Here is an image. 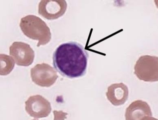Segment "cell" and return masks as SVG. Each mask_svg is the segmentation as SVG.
<instances>
[{
    "label": "cell",
    "mask_w": 158,
    "mask_h": 120,
    "mask_svg": "<svg viewBox=\"0 0 158 120\" xmlns=\"http://www.w3.org/2000/svg\"><path fill=\"white\" fill-rule=\"evenodd\" d=\"M67 6L64 0H42L39 4V13L48 20H55L64 14Z\"/></svg>",
    "instance_id": "8992f818"
},
{
    "label": "cell",
    "mask_w": 158,
    "mask_h": 120,
    "mask_svg": "<svg viewBox=\"0 0 158 120\" xmlns=\"http://www.w3.org/2000/svg\"><path fill=\"white\" fill-rule=\"evenodd\" d=\"M127 120H154L150 106L147 102L139 100L132 102L126 110Z\"/></svg>",
    "instance_id": "ba28073f"
},
{
    "label": "cell",
    "mask_w": 158,
    "mask_h": 120,
    "mask_svg": "<svg viewBox=\"0 0 158 120\" xmlns=\"http://www.w3.org/2000/svg\"><path fill=\"white\" fill-rule=\"evenodd\" d=\"M32 81L42 87H49L54 84L58 78L56 71L46 63L38 64L31 70Z\"/></svg>",
    "instance_id": "277c9868"
},
{
    "label": "cell",
    "mask_w": 158,
    "mask_h": 120,
    "mask_svg": "<svg viewBox=\"0 0 158 120\" xmlns=\"http://www.w3.org/2000/svg\"><path fill=\"white\" fill-rule=\"evenodd\" d=\"M89 54L81 44L69 42L61 44L53 54V66L62 76L73 79L86 72Z\"/></svg>",
    "instance_id": "6da1fadb"
},
{
    "label": "cell",
    "mask_w": 158,
    "mask_h": 120,
    "mask_svg": "<svg viewBox=\"0 0 158 120\" xmlns=\"http://www.w3.org/2000/svg\"><path fill=\"white\" fill-rule=\"evenodd\" d=\"M128 88L122 83L112 84L106 93L108 100L116 106L124 104L128 100Z\"/></svg>",
    "instance_id": "9c48e42d"
},
{
    "label": "cell",
    "mask_w": 158,
    "mask_h": 120,
    "mask_svg": "<svg viewBox=\"0 0 158 120\" xmlns=\"http://www.w3.org/2000/svg\"><path fill=\"white\" fill-rule=\"evenodd\" d=\"M25 110L35 119L48 117L52 111L50 103L40 95L32 96L25 102Z\"/></svg>",
    "instance_id": "5b68a950"
},
{
    "label": "cell",
    "mask_w": 158,
    "mask_h": 120,
    "mask_svg": "<svg viewBox=\"0 0 158 120\" xmlns=\"http://www.w3.org/2000/svg\"><path fill=\"white\" fill-rule=\"evenodd\" d=\"M10 55L18 66H28L34 62L35 53L30 46L23 42H14L10 47Z\"/></svg>",
    "instance_id": "52a82bcc"
},
{
    "label": "cell",
    "mask_w": 158,
    "mask_h": 120,
    "mask_svg": "<svg viewBox=\"0 0 158 120\" xmlns=\"http://www.w3.org/2000/svg\"><path fill=\"white\" fill-rule=\"evenodd\" d=\"M1 75H9L13 70L15 66V60L11 56L1 54Z\"/></svg>",
    "instance_id": "30bf717a"
},
{
    "label": "cell",
    "mask_w": 158,
    "mask_h": 120,
    "mask_svg": "<svg viewBox=\"0 0 158 120\" xmlns=\"http://www.w3.org/2000/svg\"><path fill=\"white\" fill-rule=\"evenodd\" d=\"M20 27L24 35L30 39L39 41L38 47L45 45L50 41V29L38 16L29 15L23 18L20 20Z\"/></svg>",
    "instance_id": "7a4b0ae2"
},
{
    "label": "cell",
    "mask_w": 158,
    "mask_h": 120,
    "mask_svg": "<svg viewBox=\"0 0 158 120\" xmlns=\"http://www.w3.org/2000/svg\"><path fill=\"white\" fill-rule=\"evenodd\" d=\"M135 75L140 80L146 82L158 81V57L145 55L141 56L136 62Z\"/></svg>",
    "instance_id": "3957f363"
}]
</instances>
